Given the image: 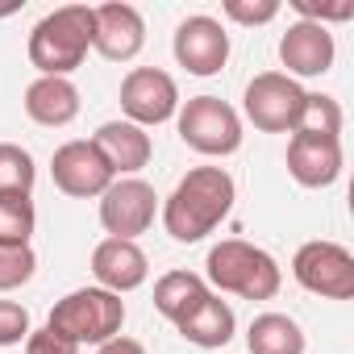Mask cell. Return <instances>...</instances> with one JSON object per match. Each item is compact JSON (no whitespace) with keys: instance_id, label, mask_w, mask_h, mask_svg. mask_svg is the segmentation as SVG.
Returning <instances> with one entry per match:
<instances>
[{"instance_id":"cell-1","label":"cell","mask_w":354,"mask_h":354,"mask_svg":"<svg viewBox=\"0 0 354 354\" xmlns=\"http://www.w3.org/2000/svg\"><path fill=\"white\" fill-rule=\"evenodd\" d=\"M234 201H238V188L225 167H192L175 184V192L162 201V230L175 242L192 246L230 217Z\"/></svg>"},{"instance_id":"cell-2","label":"cell","mask_w":354,"mask_h":354,"mask_svg":"<svg viewBox=\"0 0 354 354\" xmlns=\"http://www.w3.org/2000/svg\"><path fill=\"white\" fill-rule=\"evenodd\" d=\"M92 38H96V13L88 5H63L30 30L26 50H30V63L38 67V75L67 80L71 71L84 67L88 50H92Z\"/></svg>"},{"instance_id":"cell-3","label":"cell","mask_w":354,"mask_h":354,"mask_svg":"<svg viewBox=\"0 0 354 354\" xmlns=\"http://www.w3.org/2000/svg\"><path fill=\"white\" fill-rule=\"evenodd\" d=\"M209 267V283L217 292H234L242 300H275L279 283H283V271L279 263L254 246V242H242V238H225L209 250L205 259Z\"/></svg>"},{"instance_id":"cell-4","label":"cell","mask_w":354,"mask_h":354,"mask_svg":"<svg viewBox=\"0 0 354 354\" xmlns=\"http://www.w3.org/2000/svg\"><path fill=\"white\" fill-rule=\"evenodd\" d=\"M121 325H125V300L104 292V288L67 292L50 308V321H46V329L71 346H104L109 337L121 333Z\"/></svg>"},{"instance_id":"cell-5","label":"cell","mask_w":354,"mask_h":354,"mask_svg":"<svg viewBox=\"0 0 354 354\" xmlns=\"http://www.w3.org/2000/svg\"><path fill=\"white\" fill-rule=\"evenodd\" d=\"M175 117H180L184 146H192L196 154L225 158V154H234L242 146V117L221 96H192L188 104H180Z\"/></svg>"},{"instance_id":"cell-6","label":"cell","mask_w":354,"mask_h":354,"mask_svg":"<svg viewBox=\"0 0 354 354\" xmlns=\"http://www.w3.org/2000/svg\"><path fill=\"white\" fill-rule=\"evenodd\" d=\"M304 100H308V92L292 75L263 71L246 84L242 109L254 121V129H263V133H296L300 117H304Z\"/></svg>"},{"instance_id":"cell-7","label":"cell","mask_w":354,"mask_h":354,"mask_svg":"<svg viewBox=\"0 0 354 354\" xmlns=\"http://www.w3.org/2000/svg\"><path fill=\"white\" fill-rule=\"evenodd\" d=\"M292 275L313 296H325V300H350L354 296V254L342 242H329V238L304 242L292 259Z\"/></svg>"},{"instance_id":"cell-8","label":"cell","mask_w":354,"mask_h":354,"mask_svg":"<svg viewBox=\"0 0 354 354\" xmlns=\"http://www.w3.org/2000/svg\"><path fill=\"white\" fill-rule=\"evenodd\" d=\"M158 217V196L146 180L129 175V180H113L100 196V225L109 238H125L138 242V234H146Z\"/></svg>"},{"instance_id":"cell-9","label":"cell","mask_w":354,"mask_h":354,"mask_svg":"<svg viewBox=\"0 0 354 354\" xmlns=\"http://www.w3.org/2000/svg\"><path fill=\"white\" fill-rule=\"evenodd\" d=\"M121 113L133 125H162L180 113V88L162 67H133L121 80Z\"/></svg>"},{"instance_id":"cell-10","label":"cell","mask_w":354,"mask_h":354,"mask_svg":"<svg viewBox=\"0 0 354 354\" xmlns=\"http://www.w3.org/2000/svg\"><path fill=\"white\" fill-rule=\"evenodd\" d=\"M50 180L63 196H75V201H88V196H104V188L117 180L109 171V162L100 158V150L92 146V138H75V142H63L50 158Z\"/></svg>"},{"instance_id":"cell-11","label":"cell","mask_w":354,"mask_h":354,"mask_svg":"<svg viewBox=\"0 0 354 354\" xmlns=\"http://www.w3.org/2000/svg\"><path fill=\"white\" fill-rule=\"evenodd\" d=\"M175 63H180L188 75H217L230 63V34L217 17H188L175 30Z\"/></svg>"},{"instance_id":"cell-12","label":"cell","mask_w":354,"mask_h":354,"mask_svg":"<svg viewBox=\"0 0 354 354\" xmlns=\"http://www.w3.org/2000/svg\"><path fill=\"white\" fill-rule=\"evenodd\" d=\"M337 59V42L329 34V26H317V21H292L288 34L279 38V63L288 67L283 75H292L296 84L300 80H317L333 67Z\"/></svg>"},{"instance_id":"cell-13","label":"cell","mask_w":354,"mask_h":354,"mask_svg":"<svg viewBox=\"0 0 354 354\" xmlns=\"http://www.w3.org/2000/svg\"><path fill=\"white\" fill-rule=\"evenodd\" d=\"M288 175L300 188H329L342 175V138L296 129L288 138Z\"/></svg>"},{"instance_id":"cell-14","label":"cell","mask_w":354,"mask_h":354,"mask_svg":"<svg viewBox=\"0 0 354 354\" xmlns=\"http://www.w3.org/2000/svg\"><path fill=\"white\" fill-rule=\"evenodd\" d=\"M96 38L92 46L109 59V63H129L138 59V50L146 46V21L133 5L113 0V5H96Z\"/></svg>"},{"instance_id":"cell-15","label":"cell","mask_w":354,"mask_h":354,"mask_svg":"<svg viewBox=\"0 0 354 354\" xmlns=\"http://www.w3.org/2000/svg\"><path fill=\"white\" fill-rule=\"evenodd\" d=\"M92 275H96V288L121 296V292H133L146 283L150 275V259L138 242H125V238H104L96 242L92 250Z\"/></svg>"},{"instance_id":"cell-16","label":"cell","mask_w":354,"mask_h":354,"mask_svg":"<svg viewBox=\"0 0 354 354\" xmlns=\"http://www.w3.org/2000/svg\"><path fill=\"white\" fill-rule=\"evenodd\" d=\"M92 146L100 150V158L109 162V171L117 175V180H129V175H138L150 154H154V142L142 125L133 121H104L96 133H92Z\"/></svg>"},{"instance_id":"cell-17","label":"cell","mask_w":354,"mask_h":354,"mask_svg":"<svg viewBox=\"0 0 354 354\" xmlns=\"http://www.w3.org/2000/svg\"><path fill=\"white\" fill-rule=\"evenodd\" d=\"M26 113H30V121L46 125V129H63L80 117V88L59 75H38L26 88Z\"/></svg>"},{"instance_id":"cell-18","label":"cell","mask_w":354,"mask_h":354,"mask_svg":"<svg viewBox=\"0 0 354 354\" xmlns=\"http://www.w3.org/2000/svg\"><path fill=\"white\" fill-rule=\"evenodd\" d=\"M205 300H209V283H205L196 271H167V275H158V283H154V308H158L171 325H180L184 317H192Z\"/></svg>"},{"instance_id":"cell-19","label":"cell","mask_w":354,"mask_h":354,"mask_svg":"<svg viewBox=\"0 0 354 354\" xmlns=\"http://www.w3.org/2000/svg\"><path fill=\"white\" fill-rule=\"evenodd\" d=\"M175 329L184 333V342H192V346H201V350H221L225 342H234L238 317H234V308H230L221 296L209 292V300H205L192 317H184Z\"/></svg>"},{"instance_id":"cell-20","label":"cell","mask_w":354,"mask_h":354,"mask_svg":"<svg viewBox=\"0 0 354 354\" xmlns=\"http://www.w3.org/2000/svg\"><path fill=\"white\" fill-rule=\"evenodd\" d=\"M250 354H304V329L288 313H259L246 329Z\"/></svg>"},{"instance_id":"cell-21","label":"cell","mask_w":354,"mask_h":354,"mask_svg":"<svg viewBox=\"0 0 354 354\" xmlns=\"http://www.w3.org/2000/svg\"><path fill=\"white\" fill-rule=\"evenodd\" d=\"M38 180L34 154L17 142H0V196H30Z\"/></svg>"},{"instance_id":"cell-22","label":"cell","mask_w":354,"mask_h":354,"mask_svg":"<svg viewBox=\"0 0 354 354\" xmlns=\"http://www.w3.org/2000/svg\"><path fill=\"white\" fill-rule=\"evenodd\" d=\"M34 225H38V213L30 196H0V242L30 246Z\"/></svg>"},{"instance_id":"cell-23","label":"cell","mask_w":354,"mask_h":354,"mask_svg":"<svg viewBox=\"0 0 354 354\" xmlns=\"http://www.w3.org/2000/svg\"><path fill=\"white\" fill-rule=\"evenodd\" d=\"M300 129L304 133H321V138H342V104L333 96H325V92H308Z\"/></svg>"},{"instance_id":"cell-24","label":"cell","mask_w":354,"mask_h":354,"mask_svg":"<svg viewBox=\"0 0 354 354\" xmlns=\"http://www.w3.org/2000/svg\"><path fill=\"white\" fill-rule=\"evenodd\" d=\"M38 271V254L30 246H9L0 242V292H13L21 283H30Z\"/></svg>"},{"instance_id":"cell-25","label":"cell","mask_w":354,"mask_h":354,"mask_svg":"<svg viewBox=\"0 0 354 354\" xmlns=\"http://www.w3.org/2000/svg\"><path fill=\"white\" fill-rule=\"evenodd\" d=\"M221 13L238 26H267L279 17V0H225Z\"/></svg>"},{"instance_id":"cell-26","label":"cell","mask_w":354,"mask_h":354,"mask_svg":"<svg viewBox=\"0 0 354 354\" xmlns=\"http://www.w3.org/2000/svg\"><path fill=\"white\" fill-rule=\"evenodd\" d=\"M30 337V313L17 300H0V346H21Z\"/></svg>"},{"instance_id":"cell-27","label":"cell","mask_w":354,"mask_h":354,"mask_svg":"<svg viewBox=\"0 0 354 354\" xmlns=\"http://www.w3.org/2000/svg\"><path fill=\"white\" fill-rule=\"evenodd\" d=\"M292 9L300 13V21H317V26H329V21H350V17H354V0H342V5H317V0H292Z\"/></svg>"},{"instance_id":"cell-28","label":"cell","mask_w":354,"mask_h":354,"mask_svg":"<svg viewBox=\"0 0 354 354\" xmlns=\"http://www.w3.org/2000/svg\"><path fill=\"white\" fill-rule=\"evenodd\" d=\"M26 354H80V346L63 342V337L50 333V329H30V337H26Z\"/></svg>"},{"instance_id":"cell-29","label":"cell","mask_w":354,"mask_h":354,"mask_svg":"<svg viewBox=\"0 0 354 354\" xmlns=\"http://www.w3.org/2000/svg\"><path fill=\"white\" fill-rule=\"evenodd\" d=\"M96 354H146V346L133 342V337H125V333H117V337H109Z\"/></svg>"}]
</instances>
